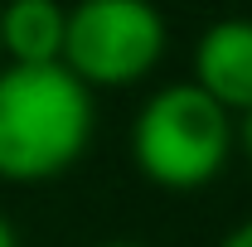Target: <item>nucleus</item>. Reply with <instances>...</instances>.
I'll return each instance as SVG.
<instances>
[{
    "mask_svg": "<svg viewBox=\"0 0 252 247\" xmlns=\"http://www.w3.org/2000/svg\"><path fill=\"white\" fill-rule=\"evenodd\" d=\"M97 126L93 88H83L63 63L49 68H0V180L49 185L68 175Z\"/></svg>",
    "mask_w": 252,
    "mask_h": 247,
    "instance_id": "nucleus-1",
    "label": "nucleus"
},
{
    "mask_svg": "<svg viewBox=\"0 0 252 247\" xmlns=\"http://www.w3.org/2000/svg\"><path fill=\"white\" fill-rule=\"evenodd\" d=\"M233 117L194 83H170L141 102L131 122V165L170 194L209 189L233 155Z\"/></svg>",
    "mask_w": 252,
    "mask_h": 247,
    "instance_id": "nucleus-2",
    "label": "nucleus"
},
{
    "mask_svg": "<svg viewBox=\"0 0 252 247\" xmlns=\"http://www.w3.org/2000/svg\"><path fill=\"white\" fill-rule=\"evenodd\" d=\"M170 25L156 0H78L68 10L63 68L83 88H136L160 68Z\"/></svg>",
    "mask_w": 252,
    "mask_h": 247,
    "instance_id": "nucleus-3",
    "label": "nucleus"
},
{
    "mask_svg": "<svg viewBox=\"0 0 252 247\" xmlns=\"http://www.w3.org/2000/svg\"><path fill=\"white\" fill-rule=\"evenodd\" d=\"M194 88L209 93L223 112H252V20H214L194 44Z\"/></svg>",
    "mask_w": 252,
    "mask_h": 247,
    "instance_id": "nucleus-4",
    "label": "nucleus"
},
{
    "mask_svg": "<svg viewBox=\"0 0 252 247\" xmlns=\"http://www.w3.org/2000/svg\"><path fill=\"white\" fill-rule=\"evenodd\" d=\"M68 5L59 0H5L0 5V59L15 68L63 63Z\"/></svg>",
    "mask_w": 252,
    "mask_h": 247,
    "instance_id": "nucleus-5",
    "label": "nucleus"
},
{
    "mask_svg": "<svg viewBox=\"0 0 252 247\" xmlns=\"http://www.w3.org/2000/svg\"><path fill=\"white\" fill-rule=\"evenodd\" d=\"M219 247H252V218H243V223H238V228H233Z\"/></svg>",
    "mask_w": 252,
    "mask_h": 247,
    "instance_id": "nucleus-6",
    "label": "nucleus"
},
{
    "mask_svg": "<svg viewBox=\"0 0 252 247\" xmlns=\"http://www.w3.org/2000/svg\"><path fill=\"white\" fill-rule=\"evenodd\" d=\"M0 247H20V238H15V228H10L5 214H0Z\"/></svg>",
    "mask_w": 252,
    "mask_h": 247,
    "instance_id": "nucleus-7",
    "label": "nucleus"
},
{
    "mask_svg": "<svg viewBox=\"0 0 252 247\" xmlns=\"http://www.w3.org/2000/svg\"><path fill=\"white\" fill-rule=\"evenodd\" d=\"M238 136H243V146H248V160H252V112L243 117V131H238Z\"/></svg>",
    "mask_w": 252,
    "mask_h": 247,
    "instance_id": "nucleus-8",
    "label": "nucleus"
},
{
    "mask_svg": "<svg viewBox=\"0 0 252 247\" xmlns=\"http://www.w3.org/2000/svg\"><path fill=\"white\" fill-rule=\"evenodd\" d=\"M102 247H146V243H126V238H122V243H102Z\"/></svg>",
    "mask_w": 252,
    "mask_h": 247,
    "instance_id": "nucleus-9",
    "label": "nucleus"
}]
</instances>
